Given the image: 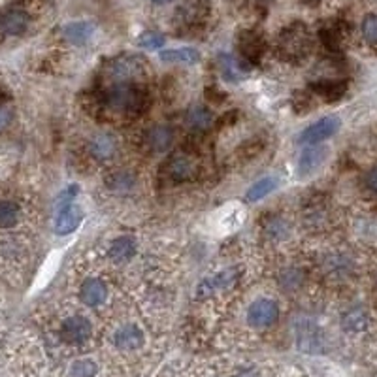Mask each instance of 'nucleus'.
I'll use <instances>...</instances> for the list:
<instances>
[{"mask_svg":"<svg viewBox=\"0 0 377 377\" xmlns=\"http://www.w3.org/2000/svg\"><path fill=\"white\" fill-rule=\"evenodd\" d=\"M106 102L111 110L127 111V113H136L142 110L143 95L140 89L127 83H118L106 97Z\"/></svg>","mask_w":377,"mask_h":377,"instance_id":"1","label":"nucleus"},{"mask_svg":"<svg viewBox=\"0 0 377 377\" xmlns=\"http://www.w3.org/2000/svg\"><path fill=\"white\" fill-rule=\"evenodd\" d=\"M339 121L336 115H328V118L319 119L317 123H313L312 127H307L302 134L298 136V142L304 143V145H315V143H321L328 140L330 136H334L339 130Z\"/></svg>","mask_w":377,"mask_h":377,"instance_id":"2","label":"nucleus"},{"mask_svg":"<svg viewBox=\"0 0 377 377\" xmlns=\"http://www.w3.org/2000/svg\"><path fill=\"white\" fill-rule=\"evenodd\" d=\"M278 315H280V307L273 300L262 298L257 300L251 304L248 313L249 325L255 326V328H266V326L273 325L278 321Z\"/></svg>","mask_w":377,"mask_h":377,"instance_id":"3","label":"nucleus"},{"mask_svg":"<svg viewBox=\"0 0 377 377\" xmlns=\"http://www.w3.org/2000/svg\"><path fill=\"white\" fill-rule=\"evenodd\" d=\"M93 326L89 319L81 317V315H74V317L66 319L61 328V336L68 344H83L85 339L91 336Z\"/></svg>","mask_w":377,"mask_h":377,"instance_id":"4","label":"nucleus"},{"mask_svg":"<svg viewBox=\"0 0 377 377\" xmlns=\"http://www.w3.org/2000/svg\"><path fill=\"white\" fill-rule=\"evenodd\" d=\"M326 155H328V151H326V147H323V145H319V143L310 145L298 159V176L307 177L315 174V172L323 166V163H325Z\"/></svg>","mask_w":377,"mask_h":377,"instance_id":"5","label":"nucleus"},{"mask_svg":"<svg viewBox=\"0 0 377 377\" xmlns=\"http://www.w3.org/2000/svg\"><path fill=\"white\" fill-rule=\"evenodd\" d=\"M83 219V211L78 204H66L63 208H59V215L55 219V232L61 236L72 234L76 228L79 227V223Z\"/></svg>","mask_w":377,"mask_h":377,"instance_id":"6","label":"nucleus"},{"mask_svg":"<svg viewBox=\"0 0 377 377\" xmlns=\"http://www.w3.org/2000/svg\"><path fill=\"white\" fill-rule=\"evenodd\" d=\"M195 163H193L187 155H174L164 164V174H166L172 182H185L188 177L195 176Z\"/></svg>","mask_w":377,"mask_h":377,"instance_id":"7","label":"nucleus"},{"mask_svg":"<svg viewBox=\"0 0 377 377\" xmlns=\"http://www.w3.org/2000/svg\"><path fill=\"white\" fill-rule=\"evenodd\" d=\"M29 26V15L23 10H8L0 17V31L8 36H19Z\"/></svg>","mask_w":377,"mask_h":377,"instance_id":"8","label":"nucleus"},{"mask_svg":"<svg viewBox=\"0 0 377 377\" xmlns=\"http://www.w3.org/2000/svg\"><path fill=\"white\" fill-rule=\"evenodd\" d=\"M238 278V272L236 270H223L221 273H217L214 278H208V280H204L198 285V296L204 298V296H209L215 291H219V289H227L236 281Z\"/></svg>","mask_w":377,"mask_h":377,"instance_id":"9","label":"nucleus"},{"mask_svg":"<svg viewBox=\"0 0 377 377\" xmlns=\"http://www.w3.org/2000/svg\"><path fill=\"white\" fill-rule=\"evenodd\" d=\"M140 72H142V66H140L138 59H134V57H121L110 68V76L111 79L123 83L127 79L136 78Z\"/></svg>","mask_w":377,"mask_h":377,"instance_id":"10","label":"nucleus"},{"mask_svg":"<svg viewBox=\"0 0 377 377\" xmlns=\"http://www.w3.org/2000/svg\"><path fill=\"white\" fill-rule=\"evenodd\" d=\"M108 296V287L104 281L100 280H89L81 285V300L87 306H100Z\"/></svg>","mask_w":377,"mask_h":377,"instance_id":"11","label":"nucleus"},{"mask_svg":"<svg viewBox=\"0 0 377 377\" xmlns=\"http://www.w3.org/2000/svg\"><path fill=\"white\" fill-rule=\"evenodd\" d=\"M95 34V25L89 21H76L65 26V38L76 46H83Z\"/></svg>","mask_w":377,"mask_h":377,"instance_id":"12","label":"nucleus"},{"mask_svg":"<svg viewBox=\"0 0 377 377\" xmlns=\"http://www.w3.org/2000/svg\"><path fill=\"white\" fill-rule=\"evenodd\" d=\"M306 34L302 33V31H296V29L287 31V33L283 34V38H280L281 49H283L287 55H293V57L302 55V53L306 51Z\"/></svg>","mask_w":377,"mask_h":377,"instance_id":"13","label":"nucleus"},{"mask_svg":"<svg viewBox=\"0 0 377 377\" xmlns=\"http://www.w3.org/2000/svg\"><path fill=\"white\" fill-rule=\"evenodd\" d=\"M113 342H115V345L121 347V349H136V347H140V345L143 344V334L138 326H123V328H119V330L115 332Z\"/></svg>","mask_w":377,"mask_h":377,"instance_id":"14","label":"nucleus"},{"mask_svg":"<svg viewBox=\"0 0 377 377\" xmlns=\"http://www.w3.org/2000/svg\"><path fill=\"white\" fill-rule=\"evenodd\" d=\"M172 142H174V134L168 127H155L147 134V145L157 153H163V151L168 150Z\"/></svg>","mask_w":377,"mask_h":377,"instance_id":"15","label":"nucleus"},{"mask_svg":"<svg viewBox=\"0 0 377 377\" xmlns=\"http://www.w3.org/2000/svg\"><path fill=\"white\" fill-rule=\"evenodd\" d=\"M240 51L241 55L249 61H259L260 53H262V42L260 36L255 33H241L240 36Z\"/></svg>","mask_w":377,"mask_h":377,"instance_id":"16","label":"nucleus"},{"mask_svg":"<svg viewBox=\"0 0 377 377\" xmlns=\"http://www.w3.org/2000/svg\"><path fill=\"white\" fill-rule=\"evenodd\" d=\"M278 185H280L278 177H273V176L262 177V179H259V182L255 183V185H251V188L248 191V196H246V198H248L249 202L262 200L264 196H268L270 193H273V191L278 188Z\"/></svg>","mask_w":377,"mask_h":377,"instance_id":"17","label":"nucleus"},{"mask_svg":"<svg viewBox=\"0 0 377 377\" xmlns=\"http://www.w3.org/2000/svg\"><path fill=\"white\" fill-rule=\"evenodd\" d=\"M313 91L317 93L319 97L326 98V100H339L347 91V85L344 81H321V83H313Z\"/></svg>","mask_w":377,"mask_h":377,"instance_id":"18","label":"nucleus"},{"mask_svg":"<svg viewBox=\"0 0 377 377\" xmlns=\"http://www.w3.org/2000/svg\"><path fill=\"white\" fill-rule=\"evenodd\" d=\"M200 59V53L193 47H179V49H166L161 53V61L164 63H196Z\"/></svg>","mask_w":377,"mask_h":377,"instance_id":"19","label":"nucleus"},{"mask_svg":"<svg viewBox=\"0 0 377 377\" xmlns=\"http://www.w3.org/2000/svg\"><path fill=\"white\" fill-rule=\"evenodd\" d=\"M134 251H136V243L132 238H119L111 243L110 257L115 262H127L134 255Z\"/></svg>","mask_w":377,"mask_h":377,"instance_id":"20","label":"nucleus"},{"mask_svg":"<svg viewBox=\"0 0 377 377\" xmlns=\"http://www.w3.org/2000/svg\"><path fill=\"white\" fill-rule=\"evenodd\" d=\"M91 151L97 159H110L115 151V140L110 134H100L91 142Z\"/></svg>","mask_w":377,"mask_h":377,"instance_id":"21","label":"nucleus"},{"mask_svg":"<svg viewBox=\"0 0 377 377\" xmlns=\"http://www.w3.org/2000/svg\"><path fill=\"white\" fill-rule=\"evenodd\" d=\"M187 121L193 129L204 130V129H208L209 125L214 123V115H211V111L206 110L204 106H195L193 110L188 111Z\"/></svg>","mask_w":377,"mask_h":377,"instance_id":"22","label":"nucleus"},{"mask_svg":"<svg viewBox=\"0 0 377 377\" xmlns=\"http://www.w3.org/2000/svg\"><path fill=\"white\" fill-rule=\"evenodd\" d=\"M342 325H344L345 330L360 332L364 330L366 325H368V317L362 310H349L342 319Z\"/></svg>","mask_w":377,"mask_h":377,"instance_id":"23","label":"nucleus"},{"mask_svg":"<svg viewBox=\"0 0 377 377\" xmlns=\"http://www.w3.org/2000/svg\"><path fill=\"white\" fill-rule=\"evenodd\" d=\"M19 221V208L13 202H0V228H10Z\"/></svg>","mask_w":377,"mask_h":377,"instance_id":"24","label":"nucleus"},{"mask_svg":"<svg viewBox=\"0 0 377 377\" xmlns=\"http://www.w3.org/2000/svg\"><path fill=\"white\" fill-rule=\"evenodd\" d=\"M326 270L336 275V278H344L345 273L351 270V262L342 257V255H336V257H330L328 262H326Z\"/></svg>","mask_w":377,"mask_h":377,"instance_id":"25","label":"nucleus"},{"mask_svg":"<svg viewBox=\"0 0 377 377\" xmlns=\"http://www.w3.org/2000/svg\"><path fill=\"white\" fill-rule=\"evenodd\" d=\"M360 31H362V36L370 44H377V13H368L362 19V25H360Z\"/></svg>","mask_w":377,"mask_h":377,"instance_id":"26","label":"nucleus"},{"mask_svg":"<svg viewBox=\"0 0 377 377\" xmlns=\"http://www.w3.org/2000/svg\"><path fill=\"white\" fill-rule=\"evenodd\" d=\"M138 44H140V47H145V49H159L164 44V36L159 33H145L142 34Z\"/></svg>","mask_w":377,"mask_h":377,"instance_id":"27","label":"nucleus"},{"mask_svg":"<svg viewBox=\"0 0 377 377\" xmlns=\"http://www.w3.org/2000/svg\"><path fill=\"white\" fill-rule=\"evenodd\" d=\"M134 183V177L130 174H113L110 179V187L113 191H129Z\"/></svg>","mask_w":377,"mask_h":377,"instance_id":"28","label":"nucleus"},{"mask_svg":"<svg viewBox=\"0 0 377 377\" xmlns=\"http://www.w3.org/2000/svg\"><path fill=\"white\" fill-rule=\"evenodd\" d=\"M95 371H97V366L93 364L91 360H79V362H76L74 368H72L74 377H93Z\"/></svg>","mask_w":377,"mask_h":377,"instance_id":"29","label":"nucleus"},{"mask_svg":"<svg viewBox=\"0 0 377 377\" xmlns=\"http://www.w3.org/2000/svg\"><path fill=\"white\" fill-rule=\"evenodd\" d=\"M10 119H12V111L4 108V106H0V130H4L10 123Z\"/></svg>","mask_w":377,"mask_h":377,"instance_id":"30","label":"nucleus"},{"mask_svg":"<svg viewBox=\"0 0 377 377\" xmlns=\"http://www.w3.org/2000/svg\"><path fill=\"white\" fill-rule=\"evenodd\" d=\"M366 182H368V187H370L371 191H376V193H377V166L374 170H371L370 174H368Z\"/></svg>","mask_w":377,"mask_h":377,"instance_id":"31","label":"nucleus"},{"mask_svg":"<svg viewBox=\"0 0 377 377\" xmlns=\"http://www.w3.org/2000/svg\"><path fill=\"white\" fill-rule=\"evenodd\" d=\"M153 4H166V2H170V0H151Z\"/></svg>","mask_w":377,"mask_h":377,"instance_id":"32","label":"nucleus"}]
</instances>
